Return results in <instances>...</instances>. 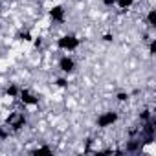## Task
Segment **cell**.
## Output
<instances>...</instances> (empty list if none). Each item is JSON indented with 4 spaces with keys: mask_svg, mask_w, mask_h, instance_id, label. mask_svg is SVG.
Masks as SVG:
<instances>
[{
    "mask_svg": "<svg viewBox=\"0 0 156 156\" xmlns=\"http://www.w3.org/2000/svg\"><path fill=\"white\" fill-rule=\"evenodd\" d=\"M50 19H51L53 22H57V24H62L64 19H66L64 8H62V6H53V8L50 9Z\"/></svg>",
    "mask_w": 156,
    "mask_h": 156,
    "instance_id": "8992f818",
    "label": "cell"
},
{
    "mask_svg": "<svg viewBox=\"0 0 156 156\" xmlns=\"http://www.w3.org/2000/svg\"><path fill=\"white\" fill-rule=\"evenodd\" d=\"M55 85H57V87H61V88H64V87H68V81H66V79H57V81H55Z\"/></svg>",
    "mask_w": 156,
    "mask_h": 156,
    "instance_id": "9a60e30c",
    "label": "cell"
},
{
    "mask_svg": "<svg viewBox=\"0 0 156 156\" xmlns=\"http://www.w3.org/2000/svg\"><path fill=\"white\" fill-rule=\"evenodd\" d=\"M149 118H152V116H151V110H143V112L140 114V119H141V121H147Z\"/></svg>",
    "mask_w": 156,
    "mask_h": 156,
    "instance_id": "7c38bea8",
    "label": "cell"
},
{
    "mask_svg": "<svg viewBox=\"0 0 156 156\" xmlns=\"http://www.w3.org/2000/svg\"><path fill=\"white\" fill-rule=\"evenodd\" d=\"M114 4L119 6L121 9H129V8L134 4V0H114Z\"/></svg>",
    "mask_w": 156,
    "mask_h": 156,
    "instance_id": "9c48e42d",
    "label": "cell"
},
{
    "mask_svg": "<svg viewBox=\"0 0 156 156\" xmlns=\"http://www.w3.org/2000/svg\"><path fill=\"white\" fill-rule=\"evenodd\" d=\"M26 123H28V118L22 114V112H13V114H9V118H8V129H11L13 132H19V130H22L24 127H26Z\"/></svg>",
    "mask_w": 156,
    "mask_h": 156,
    "instance_id": "6da1fadb",
    "label": "cell"
},
{
    "mask_svg": "<svg viewBox=\"0 0 156 156\" xmlns=\"http://www.w3.org/2000/svg\"><path fill=\"white\" fill-rule=\"evenodd\" d=\"M19 99H20L26 107H37V105H39V98H37L33 92H30L28 88H20Z\"/></svg>",
    "mask_w": 156,
    "mask_h": 156,
    "instance_id": "277c9868",
    "label": "cell"
},
{
    "mask_svg": "<svg viewBox=\"0 0 156 156\" xmlns=\"http://www.w3.org/2000/svg\"><path fill=\"white\" fill-rule=\"evenodd\" d=\"M33 152H35V154H39V152H51V147H48V145H41V147L35 149Z\"/></svg>",
    "mask_w": 156,
    "mask_h": 156,
    "instance_id": "30bf717a",
    "label": "cell"
},
{
    "mask_svg": "<svg viewBox=\"0 0 156 156\" xmlns=\"http://www.w3.org/2000/svg\"><path fill=\"white\" fill-rule=\"evenodd\" d=\"M147 24L151 28H156V9H149V13H147Z\"/></svg>",
    "mask_w": 156,
    "mask_h": 156,
    "instance_id": "ba28073f",
    "label": "cell"
},
{
    "mask_svg": "<svg viewBox=\"0 0 156 156\" xmlns=\"http://www.w3.org/2000/svg\"><path fill=\"white\" fill-rule=\"evenodd\" d=\"M33 44H35V48H41V46H42V41H41V39H35Z\"/></svg>",
    "mask_w": 156,
    "mask_h": 156,
    "instance_id": "d6986e66",
    "label": "cell"
},
{
    "mask_svg": "<svg viewBox=\"0 0 156 156\" xmlns=\"http://www.w3.org/2000/svg\"><path fill=\"white\" fill-rule=\"evenodd\" d=\"M57 46L62 51H73V50L79 48V39H77L75 35H62L57 41Z\"/></svg>",
    "mask_w": 156,
    "mask_h": 156,
    "instance_id": "7a4b0ae2",
    "label": "cell"
},
{
    "mask_svg": "<svg viewBox=\"0 0 156 156\" xmlns=\"http://www.w3.org/2000/svg\"><path fill=\"white\" fill-rule=\"evenodd\" d=\"M59 70H61L62 73H72V72L75 70V61H73V57L62 55V57L59 59Z\"/></svg>",
    "mask_w": 156,
    "mask_h": 156,
    "instance_id": "5b68a950",
    "label": "cell"
},
{
    "mask_svg": "<svg viewBox=\"0 0 156 156\" xmlns=\"http://www.w3.org/2000/svg\"><path fill=\"white\" fill-rule=\"evenodd\" d=\"M0 26H2V9H0Z\"/></svg>",
    "mask_w": 156,
    "mask_h": 156,
    "instance_id": "ffe728a7",
    "label": "cell"
},
{
    "mask_svg": "<svg viewBox=\"0 0 156 156\" xmlns=\"http://www.w3.org/2000/svg\"><path fill=\"white\" fill-rule=\"evenodd\" d=\"M19 39L20 41H31V35H30V31H20L19 33Z\"/></svg>",
    "mask_w": 156,
    "mask_h": 156,
    "instance_id": "8fae6325",
    "label": "cell"
},
{
    "mask_svg": "<svg viewBox=\"0 0 156 156\" xmlns=\"http://www.w3.org/2000/svg\"><path fill=\"white\" fill-rule=\"evenodd\" d=\"M119 119V116H118V112H112V110H107V112H103L99 118H98V127L99 129H107V127H112L116 121Z\"/></svg>",
    "mask_w": 156,
    "mask_h": 156,
    "instance_id": "3957f363",
    "label": "cell"
},
{
    "mask_svg": "<svg viewBox=\"0 0 156 156\" xmlns=\"http://www.w3.org/2000/svg\"><path fill=\"white\" fill-rule=\"evenodd\" d=\"M103 6H107V8H112V6H114V0H103Z\"/></svg>",
    "mask_w": 156,
    "mask_h": 156,
    "instance_id": "ac0fdd59",
    "label": "cell"
},
{
    "mask_svg": "<svg viewBox=\"0 0 156 156\" xmlns=\"http://www.w3.org/2000/svg\"><path fill=\"white\" fill-rule=\"evenodd\" d=\"M103 41H105V42H112V41H114V35H110V33H105V35H103Z\"/></svg>",
    "mask_w": 156,
    "mask_h": 156,
    "instance_id": "e0dca14e",
    "label": "cell"
},
{
    "mask_svg": "<svg viewBox=\"0 0 156 156\" xmlns=\"http://www.w3.org/2000/svg\"><path fill=\"white\" fill-rule=\"evenodd\" d=\"M149 53H151V55H154V53H156V41H154V39H152V41H151V44H149Z\"/></svg>",
    "mask_w": 156,
    "mask_h": 156,
    "instance_id": "4fadbf2b",
    "label": "cell"
},
{
    "mask_svg": "<svg viewBox=\"0 0 156 156\" xmlns=\"http://www.w3.org/2000/svg\"><path fill=\"white\" fill-rule=\"evenodd\" d=\"M19 94H20V88L17 85H9L6 88V96H9V98H19Z\"/></svg>",
    "mask_w": 156,
    "mask_h": 156,
    "instance_id": "52a82bcc",
    "label": "cell"
},
{
    "mask_svg": "<svg viewBox=\"0 0 156 156\" xmlns=\"http://www.w3.org/2000/svg\"><path fill=\"white\" fill-rule=\"evenodd\" d=\"M127 99H129V94H125V92H119V94H118V101L123 103V101H127Z\"/></svg>",
    "mask_w": 156,
    "mask_h": 156,
    "instance_id": "2e32d148",
    "label": "cell"
},
{
    "mask_svg": "<svg viewBox=\"0 0 156 156\" xmlns=\"http://www.w3.org/2000/svg\"><path fill=\"white\" fill-rule=\"evenodd\" d=\"M8 136H9V130H6V129L0 127V140H6Z\"/></svg>",
    "mask_w": 156,
    "mask_h": 156,
    "instance_id": "5bb4252c",
    "label": "cell"
}]
</instances>
